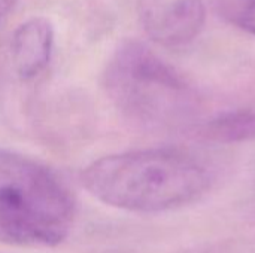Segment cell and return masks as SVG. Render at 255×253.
I'll list each match as a JSON object with an SVG mask.
<instances>
[{"instance_id":"6","label":"cell","mask_w":255,"mask_h":253,"mask_svg":"<svg viewBox=\"0 0 255 253\" xmlns=\"http://www.w3.org/2000/svg\"><path fill=\"white\" fill-rule=\"evenodd\" d=\"M203 134L221 143H242L255 140V109H239L211 119Z\"/></svg>"},{"instance_id":"1","label":"cell","mask_w":255,"mask_h":253,"mask_svg":"<svg viewBox=\"0 0 255 253\" xmlns=\"http://www.w3.org/2000/svg\"><path fill=\"white\" fill-rule=\"evenodd\" d=\"M82 186L97 201L133 213H164L199 201L212 183L193 155L152 148L105 155L81 173Z\"/></svg>"},{"instance_id":"2","label":"cell","mask_w":255,"mask_h":253,"mask_svg":"<svg viewBox=\"0 0 255 253\" xmlns=\"http://www.w3.org/2000/svg\"><path fill=\"white\" fill-rule=\"evenodd\" d=\"M102 84L121 116L149 131L185 128L200 112L190 81L139 40H124L114 49Z\"/></svg>"},{"instance_id":"8","label":"cell","mask_w":255,"mask_h":253,"mask_svg":"<svg viewBox=\"0 0 255 253\" xmlns=\"http://www.w3.org/2000/svg\"><path fill=\"white\" fill-rule=\"evenodd\" d=\"M16 1L18 0H0V21L10 13V10L16 4Z\"/></svg>"},{"instance_id":"4","label":"cell","mask_w":255,"mask_h":253,"mask_svg":"<svg viewBox=\"0 0 255 253\" xmlns=\"http://www.w3.org/2000/svg\"><path fill=\"white\" fill-rule=\"evenodd\" d=\"M139 16L146 34L167 48L191 43L203 28V0H139Z\"/></svg>"},{"instance_id":"3","label":"cell","mask_w":255,"mask_h":253,"mask_svg":"<svg viewBox=\"0 0 255 253\" xmlns=\"http://www.w3.org/2000/svg\"><path fill=\"white\" fill-rule=\"evenodd\" d=\"M76 203L67 185L45 164L0 149V242L21 248L63 243Z\"/></svg>"},{"instance_id":"7","label":"cell","mask_w":255,"mask_h":253,"mask_svg":"<svg viewBox=\"0 0 255 253\" xmlns=\"http://www.w3.org/2000/svg\"><path fill=\"white\" fill-rule=\"evenodd\" d=\"M214 6L224 21L255 36V0H214Z\"/></svg>"},{"instance_id":"5","label":"cell","mask_w":255,"mask_h":253,"mask_svg":"<svg viewBox=\"0 0 255 253\" xmlns=\"http://www.w3.org/2000/svg\"><path fill=\"white\" fill-rule=\"evenodd\" d=\"M54 40L55 30L46 16H31L15 28L10 39V63L18 79L31 82L46 72Z\"/></svg>"}]
</instances>
